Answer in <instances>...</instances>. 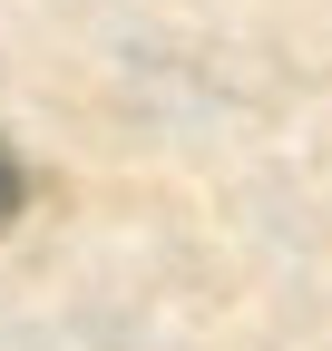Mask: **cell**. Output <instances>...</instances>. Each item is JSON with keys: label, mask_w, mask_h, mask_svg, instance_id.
Masks as SVG:
<instances>
[{"label": "cell", "mask_w": 332, "mask_h": 351, "mask_svg": "<svg viewBox=\"0 0 332 351\" xmlns=\"http://www.w3.org/2000/svg\"><path fill=\"white\" fill-rule=\"evenodd\" d=\"M20 205H29V166L10 156V137H0V234L20 225Z\"/></svg>", "instance_id": "cell-1"}]
</instances>
